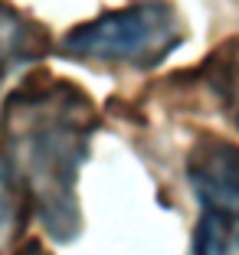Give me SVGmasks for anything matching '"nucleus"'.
I'll use <instances>...</instances> for the list:
<instances>
[{"mask_svg": "<svg viewBox=\"0 0 239 255\" xmlns=\"http://www.w3.org/2000/svg\"><path fill=\"white\" fill-rule=\"evenodd\" d=\"M98 125L89 92L52 75H30L0 108V160L56 242L82 233L75 183Z\"/></svg>", "mask_w": 239, "mask_h": 255, "instance_id": "obj_1", "label": "nucleus"}, {"mask_svg": "<svg viewBox=\"0 0 239 255\" xmlns=\"http://www.w3.org/2000/svg\"><path fill=\"white\" fill-rule=\"evenodd\" d=\"M184 43V20L167 0H141L79 23L62 36L69 59L95 66L154 69Z\"/></svg>", "mask_w": 239, "mask_h": 255, "instance_id": "obj_2", "label": "nucleus"}, {"mask_svg": "<svg viewBox=\"0 0 239 255\" xmlns=\"http://www.w3.org/2000/svg\"><path fill=\"white\" fill-rule=\"evenodd\" d=\"M187 183L203 216L217 219L239 246V144L220 134H200L187 150Z\"/></svg>", "mask_w": 239, "mask_h": 255, "instance_id": "obj_3", "label": "nucleus"}, {"mask_svg": "<svg viewBox=\"0 0 239 255\" xmlns=\"http://www.w3.org/2000/svg\"><path fill=\"white\" fill-rule=\"evenodd\" d=\"M49 46L52 43L43 23L0 0V79L20 66L43 59Z\"/></svg>", "mask_w": 239, "mask_h": 255, "instance_id": "obj_4", "label": "nucleus"}, {"mask_svg": "<svg viewBox=\"0 0 239 255\" xmlns=\"http://www.w3.org/2000/svg\"><path fill=\"white\" fill-rule=\"evenodd\" d=\"M197 72H200V82L210 92V98L226 115V121L239 131V39L220 43L200 62Z\"/></svg>", "mask_w": 239, "mask_h": 255, "instance_id": "obj_5", "label": "nucleus"}, {"mask_svg": "<svg viewBox=\"0 0 239 255\" xmlns=\"http://www.w3.org/2000/svg\"><path fill=\"white\" fill-rule=\"evenodd\" d=\"M23 210H30V206H26L20 187L13 183L10 170L3 167V160H0V239H3V236L20 233L23 219H26V216H23Z\"/></svg>", "mask_w": 239, "mask_h": 255, "instance_id": "obj_6", "label": "nucleus"}, {"mask_svg": "<svg viewBox=\"0 0 239 255\" xmlns=\"http://www.w3.org/2000/svg\"><path fill=\"white\" fill-rule=\"evenodd\" d=\"M197 255H230V236L217 219L203 216L200 233H197Z\"/></svg>", "mask_w": 239, "mask_h": 255, "instance_id": "obj_7", "label": "nucleus"}, {"mask_svg": "<svg viewBox=\"0 0 239 255\" xmlns=\"http://www.w3.org/2000/svg\"><path fill=\"white\" fill-rule=\"evenodd\" d=\"M13 255H52V252H49V249H46L39 239H23L20 246H16Z\"/></svg>", "mask_w": 239, "mask_h": 255, "instance_id": "obj_8", "label": "nucleus"}]
</instances>
